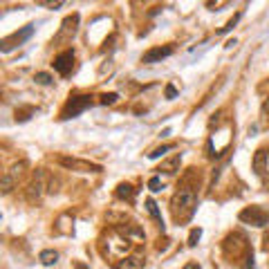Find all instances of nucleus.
<instances>
[{
  "mask_svg": "<svg viewBox=\"0 0 269 269\" xmlns=\"http://www.w3.org/2000/svg\"><path fill=\"white\" fill-rule=\"evenodd\" d=\"M117 197H119V200H126V202H130V204H133V202H134V188H133V184L121 182L119 186H117Z\"/></svg>",
  "mask_w": 269,
  "mask_h": 269,
  "instance_id": "obj_12",
  "label": "nucleus"
},
{
  "mask_svg": "<svg viewBox=\"0 0 269 269\" xmlns=\"http://www.w3.org/2000/svg\"><path fill=\"white\" fill-rule=\"evenodd\" d=\"M74 61H76L74 52H72V49H65V52H61L56 58H54L52 65L61 76H70L72 70H74Z\"/></svg>",
  "mask_w": 269,
  "mask_h": 269,
  "instance_id": "obj_7",
  "label": "nucleus"
},
{
  "mask_svg": "<svg viewBox=\"0 0 269 269\" xmlns=\"http://www.w3.org/2000/svg\"><path fill=\"white\" fill-rule=\"evenodd\" d=\"M265 112L269 115V101H265Z\"/></svg>",
  "mask_w": 269,
  "mask_h": 269,
  "instance_id": "obj_28",
  "label": "nucleus"
},
{
  "mask_svg": "<svg viewBox=\"0 0 269 269\" xmlns=\"http://www.w3.org/2000/svg\"><path fill=\"white\" fill-rule=\"evenodd\" d=\"M117 99H119V94L117 92H106L99 97V103H103V106H112V103H117Z\"/></svg>",
  "mask_w": 269,
  "mask_h": 269,
  "instance_id": "obj_18",
  "label": "nucleus"
},
{
  "mask_svg": "<svg viewBox=\"0 0 269 269\" xmlns=\"http://www.w3.org/2000/svg\"><path fill=\"white\" fill-rule=\"evenodd\" d=\"M197 206V191L193 186H179L170 200V213L177 224H184L193 218Z\"/></svg>",
  "mask_w": 269,
  "mask_h": 269,
  "instance_id": "obj_1",
  "label": "nucleus"
},
{
  "mask_svg": "<svg viewBox=\"0 0 269 269\" xmlns=\"http://www.w3.org/2000/svg\"><path fill=\"white\" fill-rule=\"evenodd\" d=\"M58 164L67 170H79V173H101V166L99 164H92V161H85V159H76V157L61 155L58 157Z\"/></svg>",
  "mask_w": 269,
  "mask_h": 269,
  "instance_id": "obj_5",
  "label": "nucleus"
},
{
  "mask_svg": "<svg viewBox=\"0 0 269 269\" xmlns=\"http://www.w3.org/2000/svg\"><path fill=\"white\" fill-rule=\"evenodd\" d=\"M117 233L126 236V240H128V238H139V240H141L143 238V231L137 224H119V227H117Z\"/></svg>",
  "mask_w": 269,
  "mask_h": 269,
  "instance_id": "obj_11",
  "label": "nucleus"
},
{
  "mask_svg": "<svg viewBox=\"0 0 269 269\" xmlns=\"http://www.w3.org/2000/svg\"><path fill=\"white\" fill-rule=\"evenodd\" d=\"M34 34V27L31 25H27V27H22L20 31H13L11 36H7V38H2V43H0V49L2 52H11L13 47H18V45H22L29 36Z\"/></svg>",
  "mask_w": 269,
  "mask_h": 269,
  "instance_id": "obj_6",
  "label": "nucleus"
},
{
  "mask_svg": "<svg viewBox=\"0 0 269 269\" xmlns=\"http://www.w3.org/2000/svg\"><path fill=\"white\" fill-rule=\"evenodd\" d=\"M175 97H177V88L173 83H168L166 85V99H175Z\"/></svg>",
  "mask_w": 269,
  "mask_h": 269,
  "instance_id": "obj_25",
  "label": "nucleus"
},
{
  "mask_svg": "<svg viewBox=\"0 0 269 269\" xmlns=\"http://www.w3.org/2000/svg\"><path fill=\"white\" fill-rule=\"evenodd\" d=\"M179 164H182V159H179V155H175V157H170V159H166L157 170H164V173L173 175V173H177L179 170Z\"/></svg>",
  "mask_w": 269,
  "mask_h": 269,
  "instance_id": "obj_14",
  "label": "nucleus"
},
{
  "mask_svg": "<svg viewBox=\"0 0 269 269\" xmlns=\"http://www.w3.org/2000/svg\"><path fill=\"white\" fill-rule=\"evenodd\" d=\"M222 251L231 263L233 260L245 258L247 260V269L254 267V254H251V249H249V242H247L245 233H240V231L229 233V236L224 238V242H222Z\"/></svg>",
  "mask_w": 269,
  "mask_h": 269,
  "instance_id": "obj_2",
  "label": "nucleus"
},
{
  "mask_svg": "<svg viewBox=\"0 0 269 269\" xmlns=\"http://www.w3.org/2000/svg\"><path fill=\"white\" fill-rule=\"evenodd\" d=\"M200 236H202V229H200V227H197V229H191V233H188V247H195L197 240H200Z\"/></svg>",
  "mask_w": 269,
  "mask_h": 269,
  "instance_id": "obj_20",
  "label": "nucleus"
},
{
  "mask_svg": "<svg viewBox=\"0 0 269 269\" xmlns=\"http://www.w3.org/2000/svg\"><path fill=\"white\" fill-rule=\"evenodd\" d=\"M40 193H43V182H40V173H38V179H34V182L29 184V191H27V197H29L31 202L38 200Z\"/></svg>",
  "mask_w": 269,
  "mask_h": 269,
  "instance_id": "obj_16",
  "label": "nucleus"
},
{
  "mask_svg": "<svg viewBox=\"0 0 269 269\" xmlns=\"http://www.w3.org/2000/svg\"><path fill=\"white\" fill-rule=\"evenodd\" d=\"M254 170L258 175H265V170H267V150H263V148L254 157Z\"/></svg>",
  "mask_w": 269,
  "mask_h": 269,
  "instance_id": "obj_13",
  "label": "nucleus"
},
{
  "mask_svg": "<svg viewBox=\"0 0 269 269\" xmlns=\"http://www.w3.org/2000/svg\"><path fill=\"white\" fill-rule=\"evenodd\" d=\"M240 16H242V13H236V16H233V18H231V20H229V22H227V27H222V29H220V34H224V31H231V29H233V27H236V25H238V20H240Z\"/></svg>",
  "mask_w": 269,
  "mask_h": 269,
  "instance_id": "obj_23",
  "label": "nucleus"
},
{
  "mask_svg": "<svg viewBox=\"0 0 269 269\" xmlns=\"http://www.w3.org/2000/svg\"><path fill=\"white\" fill-rule=\"evenodd\" d=\"M13 184H16V182H13V179L9 177L7 173H4V177H2V193H9V191H11Z\"/></svg>",
  "mask_w": 269,
  "mask_h": 269,
  "instance_id": "obj_24",
  "label": "nucleus"
},
{
  "mask_svg": "<svg viewBox=\"0 0 269 269\" xmlns=\"http://www.w3.org/2000/svg\"><path fill=\"white\" fill-rule=\"evenodd\" d=\"M148 188H150L152 193H159V191H161V179L157 177V175H155V177H150V182H148Z\"/></svg>",
  "mask_w": 269,
  "mask_h": 269,
  "instance_id": "obj_22",
  "label": "nucleus"
},
{
  "mask_svg": "<svg viewBox=\"0 0 269 269\" xmlns=\"http://www.w3.org/2000/svg\"><path fill=\"white\" fill-rule=\"evenodd\" d=\"M34 81H38L40 85H49L54 79H52V76H49V74H45V72H38V74L34 76Z\"/></svg>",
  "mask_w": 269,
  "mask_h": 269,
  "instance_id": "obj_21",
  "label": "nucleus"
},
{
  "mask_svg": "<svg viewBox=\"0 0 269 269\" xmlns=\"http://www.w3.org/2000/svg\"><path fill=\"white\" fill-rule=\"evenodd\" d=\"M146 209H148V213H150L152 218L157 220V224H159V227H161V231H164V222H161V213H159V209H157L155 200H146Z\"/></svg>",
  "mask_w": 269,
  "mask_h": 269,
  "instance_id": "obj_17",
  "label": "nucleus"
},
{
  "mask_svg": "<svg viewBox=\"0 0 269 269\" xmlns=\"http://www.w3.org/2000/svg\"><path fill=\"white\" fill-rule=\"evenodd\" d=\"M170 148H173V143H164V146H159V148H155V150L148 152V157H150V159H157V157H161L166 150H170Z\"/></svg>",
  "mask_w": 269,
  "mask_h": 269,
  "instance_id": "obj_19",
  "label": "nucleus"
},
{
  "mask_svg": "<svg viewBox=\"0 0 269 269\" xmlns=\"http://www.w3.org/2000/svg\"><path fill=\"white\" fill-rule=\"evenodd\" d=\"M240 222L245 224H254V227H267L269 224V213L263 209V206H247V209L240 211Z\"/></svg>",
  "mask_w": 269,
  "mask_h": 269,
  "instance_id": "obj_4",
  "label": "nucleus"
},
{
  "mask_svg": "<svg viewBox=\"0 0 269 269\" xmlns=\"http://www.w3.org/2000/svg\"><path fill=\"white\" fill-rule=\"evenodd\" d=\"M170 54H173V45H164V47H152V49H148V52L141 56V63H146V65H152V63H159V61H164V58H168Z\"/></svg>",
  "mask_w": 269,
  "mask_h": 269,
  "instance_id": "obj_9",
  "label": "nucleus"
},
{
  "mask_svg": "<svg viewBox=\"0 0 269 269\" xmlns=\"http://www.w3.org/2000/svg\"><path fill=\"white\" fill-rule=\"evenodd\" d=\"M92 106V97L90 94H72L67 99L65 108L61 110V119H72V117H79L83 110Z\"/></svg>",
  "mask_w": 269,
  "mask_h": 269,
  "instance_id": "obj_3",
  "label": "nucleus"
},
{
  "mask_svg": "<svg viewBox=\"0 0 269 269\" xmlns=\"http://www.w3.org/2000/svg\"><path fill=\"white\" fill-rule=\"evenodd\" d=\"M76 25H79V13H72V16H67L65 20H63V25H61V31H58L56 38H54V43L70 40L72 36L76 34Z\"/></svg>",
  "mask_w": 269,
  "mask_h": 269,
  "instance_id": "obj_8",
  "label": "nucleus"
},
{
  "mask_svg": "<svg viewBox=\"0 0 269 269\" xmlns=\"http://www.w3.org/2000/svg\"><path fill=\"white\" fill-rule=\"evenodd\" d=\"M74 267H76V269H88L83 263H79V260H76V263H74Z\"/></svg>",
  "mask_w": 269,
  "mask_h": 269,
  "instance_id": "obj_27",
  "label": "nucleus"
},
{
  "mask_svg": "<svg viewBox=\"0 0 269 269\" xmlns=\"http://www.w3.org/2000/svg\"><path fill=\"white\" fill-rule=\"evenodd\" d=\"M184 269H200V265H197V263H186V265H184Z\"/></svg>",
  "mask_w": 269,
  "mask_h": 269,
  "instance_id": "obj_26",
  "label": "nucleus"
},
{
  "mask_svg": "<svg viewBox=\"0 0 269 269\" xmlns=\"http://www.w3.org/2000/svg\"><path fill=\"white\" fill-rule=\"evenodd\" d=\"M38 260L45 265V267H52V265H56V260H58V251H54V249H45V251H40Z\"/></svg>",
  "mask_w": 269,
  "mask_h": 269,
  "instance_id": "obj_15",
  "label": "nucleus"
},
{
  "mask_svg": "<svg viewBox=\"0 0 269 269\" xmlns=\"http://www.w3.org/2000/svg\"><path fill=\"white\" fill-rule=\"evenodd\" d=\"M141 267H143L141 256H128V258H121L119 263H115V269H141Z\"/></svg>",
  "mask_w": 269,
  "mask_h": 269,
  "instance_id": "obj_10",
  "label": "nucleus"
}]
</instances>
